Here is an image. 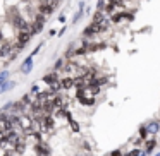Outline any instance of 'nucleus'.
I'll list each match as a JSON object with an SVG mask.
<instances>
[{
    "mask_svg": "<svg viewBox=\"0 0 160 156\" xmlns=\"http://www.w3.org/2000/svg\"><path fill=\"white\" fill-rule=\"evenodd\" d=\"M40 125H42L43 132H52L53 127H55V120H53L52 115H45V117L42 118V122H40Z\"/></svg>",
    "mask_w": 160,
    "mask_h": 156,
    "instance_id": "f257e3e1",
    "label": "nucleus"
},
{
    "mask_svg": "<svg viewBox=\"0 0 160 156\" xmlns=\"http://www.w3.org/2000/svg\"><path fill=\"white\" fill-rule=\"evenodd\" d=\"M43 22H45V17H43L42 14H38L36 19H35V22L29 26V35H38V33L42 31V28H43Z\"/></svg>",
    "mask_w": 160,
    "mask_h": 156,
    "instance_id": "f03ea898",
    "label": "nucleus"
},
{
    "mask_svg": "<svg viewBox=\"0 0 160 156\" xmlns=\"http://www.w3.org/2000/svg\"><path fill=\"white\" fill-rule=\"evenodd\" d=\"M35 151H36V154H40V156H48L50 154L48 146L43 144V142H36V144H35Z\"/></svg>",
    "mask_w": 160,
    "mask_h": 156,
    "instance_id": "7ed1b4c3",
    "label": "nucleus"
},
{
    "mask_svg": "<svg viewBox=\"0 0 160 156\" xmlns=\"http://www.w3.org/2000/svg\"><path fill=\"white\" fill-rule=\"evenodd\" d=\"M31 67H33V55H31V57H28V59H26L24 62H22L21 70H22L24 74H29V72H31Z\"/></svg>",
    "mask_w": 160,
    "mask_h": 156,
    "instance_id": "20e7f679",
    "label": "nucleus"
},
{
    "mask_svg": "<svg viewBox=\"0 0 160 156\" xmlns=\"http://www.w3.org/2000/svg\"><path fill=\"white\" fill-rule=\"evenodd\" d=\"M38 11H40V14H42V16H50V14L53 12V9L50 7V5L47 4V2H43V4H40Z\"/></svg>",
    "mask_w": 160,
    "mask_h": 156,
    "instance_id": "39448f33",
    "label": "nucleus"
},
{
    "mask_svg": "<svg viewBox=\"0 0 160 156\" xmlns=\"http://www.w3.org/2000/svg\"><path fill=\"white\" fill-rule=\"evenodd\" d=\"M29 38H31L29 31H19V35H18V43H22V45H26Z\"/></svg>",
    "mask_w": 160,
    "mask_h": 156,
    "instance_id": "423d86ee",
    "label": "nucleus"
},
{
    "mask_svg": "<svg viewBox=\"0 0 160 156\" xmlns=\"http://www.w3.org/2000/svg\"><path fill=\"white\" fill-rule=\"evenodd\" d=\"M72 86H74V79H71V77H66V79L60 81V87L62 89H71Z\"/></svg>",
    "mask_w": 160,
    "mask_h": 156,
    "instance_id": "0eeeda50",
    "label": "nucleus"
},
{
    "mask_svg": "<svg viewBox=\"0 0 160 156\" xmlns=\"http://www.w3.org/2000/svg\"><path fill=\"white\" fill-rule=\"evenodd\" d=\"M78 100H79V103L84 105V106H91V105L95 103L93 96H81V98H78Z\"/></svg>",
    "mask_w": 160,
    "mask_h": 156,
    "instance_id": "6e6552de",
    "label": "nucleus"
},
{
    "mask_svg": "<svg viewBox=\"0 0 160 156\" xmlns=\"http://www.w3.org/2000/svg\"><path fill=\"white\" fill-rule=\"evenodd\" d=\"M48 86H50V91H52L53 94H55L59 89H62V87H60V81H53V83L48 84Z\"/></svg>",
    "mask_w": 160,
    "mask_h": 156,
    "instance_id": "1a4fd4ad",
    "label": "nucleus"
},
{
    "mask_svg": "<svg viewBox=\"0 0 160 156\" xmlns=\"http://www.w3.org/2000/svg\"><path fill=\"white\" fill-rule=\"evenodd\" d=\"M126 12H115V14H112V22H121L122 19H124Z\"/></svg>",
    "mask_w": 160,
    "mask_h": 156,
    "instance_id": "9d476101",
    "label": "nucleus"
},
{
    "mask_svg": "<svg viewBox=\"0 0 160 156\" xmlns=\"http://www.w3.org/2000/svg\"><path fill=\"white\" fill-rule=\"evenodd\" d=\"M43 81H45L47 84L53 83V81H57V74H55V72H52V74H47V76L43 77Z\"/></svg>",
    "mask_w": 160,
    "mask_h": 156,
    "instance_id": "9b49d317",
    "label": "nucleus"
},
{
    "mask_svg": "<svg viewBox=\"0 0 160 156\" xmlns=\"http://www.w3.org/2000/svg\"><path fill=\"white\" fill-rule=\"evenodd\" d=\"M11 50H12V46L9 45V43H5V45L2 46V48H0V57H5L9 52H11Z\"/></svg>",
    "mask_w": 160,
    "mask_h": 156,
    "instance_id": "f8f14e48",
    "label": "nucleus"
},
{
    "mask_svg": "<svg viewBox=\"0 0 160 156\" xmlns=\"http://www.w3.org/2000/svg\"><path fill=\"white\" fill-rule=\"evenodd\" d=\"M155 146H157V141H155V139H152V141L146 144V151L145 153H146V154H150V153H152V149L155 148Z\"/></svg>",
    "mask_w": 160,
    "mask_h": 156,
    "instance_id": "ddd939ff",
    "label": "nucleus"
},
{
    "mask_svg": "<svg viewBox=\"0 0 160 156\" xmlns=\"http://www.w3.org/2000/svg\"><path fill=\"white\" fill-rule=\"evenodd\" d=\"M102 21H103V14H102V11H97V14H95V17H93V22L98 24V22H102Z\"/></svg>",
    "mask_w": 160,
    "mask_h": 156,
    "instance_id": "4468645a",
    "label": "nucleus"
},
{
    "mask_svg": "<svg viewBox=\"0 0 160 156\" xmlns=\"http://www.w3.org/2000/svg\"><path fill=\"white\" fill-rule=\"evenodd\" d=\"M146 130H150V132H153V134H155V132L158 130V124H157V122H152V124H150V127H146Z\"/></svg>",
    "mask_w": 160,
    "mask_h": 156,
    "instance_id": "2eb2a0df",
    "label": "nucleus"
},
{
    "mask_svg": "<svg viewBox=\"0 0 160 156\" xmlns=\"http://www.w3.org/2000/svg\"><path fill=\"white\" fill-rule=\"evenodd\" d=\"M69 124H71V127H72V130L76 132V130H79V125L76 124V122L72 120V118H69Z\"/></svg>",
    "mask_w": 160,
    "mask_h": 156,
    "instance_id": "dca6fc26",
    "label": "nucleus"
},
{
    "mask_svg": "<svg viewBox=\"0 0 160 156\" xmlns=\"http://www.w3.org/2000/svg\"><path fill=\"white\" fill-rule=\"evenodd\" d=\"M22 103H24V105H28V103H31V96H29V94H26V96L24 98H22Z\"/></svg>",
    "mask_w": 160,
    "mask_h": 156,
    "instance_id": "f3484780",
    "label": "nucleus"
},
{
    "mask_svg": "<svg viewBox=\"0 0 160 156\" xmlns=\"http://www.w3.org/2000/svg\"><path fill=\"white\" fill-rule=\"evenodd\" d=\"M103 5H105V0H98V11H102Z\"/></svg>",
    "mask_w": 160,
    "mask_h": 156,
    "instance_id": "a211bd4d",
    "label": "nucleus"
},
{
    "mask_svg": "<svg viewBox=\"0 0 160 156\" xmlns=\"http://www.w3.org/2000/svg\"><path fill=\"white\" fill-rule=\"evenodd\" d=\"M110 156H122V153H121V149H117V151H114V153H112V154Z\"/></svg>",
    "mask_w": 160,
    "mask_h": 156,
    "instance_id": "6ab92c4d",
    "label": "nucleus"
},
{
    "mask_svg": "<svg viewBox=\"0 0 160 156\" xmlns=\"http://www.w3.org/2000/svg\"><path fill=\"white\" fill-rule=\"evenodd\" d=\"M57 2H59V0H57Z\"/></svg>",
    "mask_w": 160,
    "mask_h": 156,
    "instance_id": "aec40b11",
    "label": "nucleus"
}]
</instances>
